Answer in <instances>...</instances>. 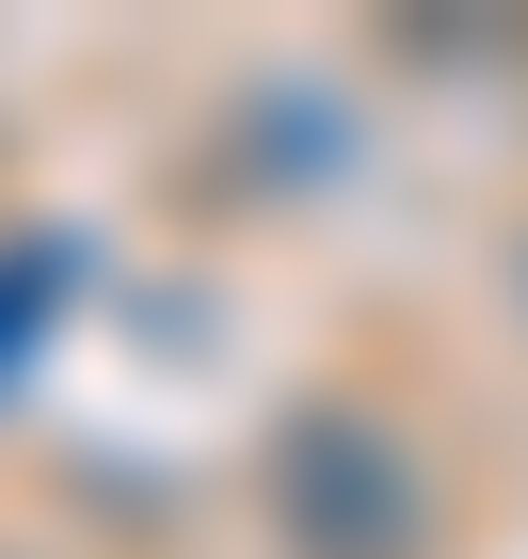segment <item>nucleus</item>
Masks as SVG:
<instances>
[{
  "label": "nucleus",
  "instance_id": "1",
  "mask_svg": "<svg viewBox=\"0 0 528 559\" xmlns=\"http://www.w3.org/2000/svg\"><path fill=\"white\" fill-rule=\"evenodd\" d=\"M272 527H289V559H416L433 544V496L400 464V431L320 400V416L272 431Z\"/></svg>",
  "mask_w": 528,
  "mask_h": 559
},
{
  "label": "nucleus",
  "instance_id": "2",
  "mask_svg": "<svg viewBox=\"0 0 528 559\" xmlns=\"http://www.w3.org/2000/svg\"><path fill=\"white\" fill-rule=\"evenodd\" d=\"M64 272H81V257H64V240H16V257H0V368L33 352V320H48V304H64Z\"/></svg>",
  "mask_w": 528,
  "mask_h": 559
}]
</instances>
